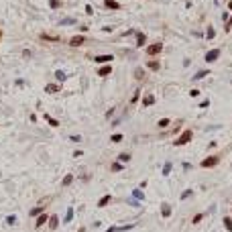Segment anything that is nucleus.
Wrapping results in <instances>:
<instances>
[{"label":"nucleus","instance_id":"14","mask_svg":"<svg viewBox=\"0 0 232 232\" xmlns=\"http://www.w3.org/2000/svg\"><path fill=\"white\" fill-rule=\"evenodd\" d=\"M145 43H147V37H145L143 33H138L137 35V47H143Z\"/></svg>","mask_w":232,"mask_h":232},{"label":"nucleus","instance_id":"38","mask_svg":"<svg viewBox=\"0 0 232 232\" xmlns=\"http://www.w3.org/2000/svg\"><path fill=\"white\" fill-rule=\"evenodd\" d=\"M138 94H141V92H138V90H137V92H135V96H132V104H135V102H137V100H138Z\"/></svg>","mask_w":232,"mask_h":232},{"label":"nucleus","instance_id":"6","mask_svg":"<svg viewBox=\"0 0 232 232\" xmlns=\"http://www.w3.org/2000/svg\"><path fill=\"white\" fill-rule=\"evenodd\" d=\"M218 161H220L218 157H208L202 161V167H214V165H218Z\"/></svg>","mask_w":232,"mask_h":232},{"label":"nucleus","instance_id":"41","mask_svg":"<svg viewBox=\"0 0 232 232\" xmlns=\"http://www.w3.org/2000/svg\"><path fill=\"white\" fill-rule=\"evenodd\" d=\"M0 39H2V29H0Z\"/></svg>","mask_w":232,"mask_h":232},{"label":"nucleus","instance_id":"23","mask_svg":"<svg viewBox=\"0 0 232 232\" xmlns=\"http://www.w3.org/2000/svg\"><path fill=\"white\" fill-rule=\"evenodd\" d=\"M147 67L153 69V71H157V69H159V61H149V63H147Z\"/></svg>","mask_w":232,"mask_h":232},{"label":"nucleus","instance_id":"3","mask_svg":"<svg viewBox=\"0 0 232 232\" xmlns=\"http://www.w3.org/2000/svg\"><path fill=\"white\" fill-rule=\"evenodd\" d=\"M84 43H86V37H84V35H75L73 39L69 41V45H71V47H80V45H84Z\"/></svg>","mask_w":232,"mask_h":232},{"label":"nucleus","instance_id":"28","mask_svg":"<svg viewBox=\"0 0 232 232\" xmlns=\"http://www.w3.org/2000/svg\"><path fill=\"white\" fill-rule=\"evenodd\" d=\"M167 124H169V118H161V120H159V128H165Z\"/></svg>","mask_w":232,"mask_h":232},{"label":"nucleus","instance_id":"1","mask_svg":"<svg viewBox=\"0 0 232 232\" xmlns=\"http://www.w3.org/2000/svg\"><path fill=\"white\" fill-rule=\"evenodd\" d=\"M191 137H193V132H191V130H183V135H181V137H179L177 141H175V145H177V147H181V145L189 143V141H191Z\"/></svg>","mask_w":232,"mask_h":232},{"label":"nucleus","instance_id":"36","mask_svg":"<svg viewBox=\"0 0 232 232\" xmlns=\"http://www.w3.org/2000/svg\"><path fill=\"white\" fill-rule=\"evenodd\" d=\"M57 80L63 82V80H65V73H63V71H57Z\"/></svg>","mask_w":232,"mask_h":232},{"label":"nucleus","instance_id":"39","mask_svg":"<svg viewBox=\"0 0 232 232\" xmlns=\"http://www.w3.org/2000/svg\"><path fill=\"white\" fill-rule=\"evenodd\" d=\"M106 232H118V228H116V226H110V228H108Z\"/></svg>","mask_w":232,"mask_h":232},{"label":"nucleus","instance_id":"40","mask_svg":"<svg viewBox=\"0 0 232 232\" xmlns=\"http://www.w3.org/2000/svg\"><path fill=\"white\" fill-rule=\"evenodd\" d=\"M228 8H230V10H232V0H230V2H228Z\"/></svg>","mask_w":232,"mask_h":232},{"label":"nucleus","instance_id":"2","mask_svg":"<svg viewBox=\"0 0 232 232\" xmlns=\"http://www.w3.org/2000/svg\"><path fill=\"white\" fill-rule=\"evenodd\" d=\"M218 57H220V49H212V51H208V53H206V61L212 63V61H216Z\"/></svg>","mask_w":232,"mask_h":232},{"label":"nucleus","instance_id":"29","mask_svg":"<svg viewBox=\"0 0 232 232\" xmlns=\"http://www.w3.org/2000/svg\"><path fill=\"white\" fill-rule=\"evenodd\" d=\"M49 6L51 8H59L61 4H59V0H49Z\"/></svg>","mask_w":232,"mask_h":232},{"label":"nucleus","instance_id":"27","mask_svg":"<svg viewBox=\"0 0 232 232\" xmlns=\"http://www.w3.org/2000/svg\"><path fill=\"white\" fill-rule=\"evenodd\" d=\"M171 167H173L171 163H165V167H163V175H169V173H171Z\"/></svg>","mask_w":232,"mask_h":232},{"label":"nucleus","instance_id":"13","mask_svg":"<svg viewBox=\"0 0 232 232\" xmlns=\"http://www.w3.org/2000/svg\"><path fill=\"white\" fill-rule=\"evenodd\" d=\"M49 226L55 230V228L59 226V218H57V216H49Z\"/></svg>","mask_w":232,"mask_h":232},{"label":"nucleus","instance_id":"24","mask_svg":"<svg viewBox=\"0 0 232 232\" xmlns=\"http://www.w3.org/2000/svg\"><path fill=\"white\" fill-rule=\"evenodd\" d=\"M110 141H112V143H120V141H122V135H118V132H116V135H112V137H110Z\"/></svg>","mask_w":232,"mask_h":232},{"label":"nucleus","instance_id":"9","mask_svg":"<svg viewBox=\"0 0 232 232\" xmlns=\"http://www.w3.org/2000/svg\"><path fill=\"white\" fill-rule=\"evenodd\" d=\"M153 104H155V96H153V94H147L143 98V106H153Z\"/></svg>","mask_w":232,"mask_h":232},{"label":"nucleus","instance_id":"35","mask_svg":"<svg viewBox=\"0 0 232 232\" xmlns=\"http://www.w3.org/2000/svg\"><path fill=\"white\" fill-rule=\"evenodd\" d=\"M202 218H204V214H198V216L193 218V224H198V222H202Z\"/></svg>","mask_w":232,"mask_h":232},{"label":"nucleus","instance_id":"20","mask_svg":"<svg viewBox=\"0 0 232 232\" xmlns=\"http://www.w3.org/2000/svg\"><path fill=\"white\" fill-rule=\"evenodd\" d=\"M214 35H216L214 27H208V31H206V37H208V41H210V39H214Z\"/></svg>","mask_w":232,"mask_h":232},{"label":"nucleus","instance_id":"32","mask_svg":"<svg viewBox=\"0 0 232 232\" xmlns=\"http://www.w3.org/2000/svg\"><path fill=\"white\" fill-rule=\"evenodd\" d=\"M143 75H145V71H143V69H137V71H135V77H137V80H141Z\"/></svg>","mask_w":232,"mask_h":232},{"label":"nucleus","instance_id":"8","mask_svg":"<svg viewBox=\"0 0 232 232\" xmlns=\"http://www.w3.org/2000/svg\"><path fill=\"white\" fill-rule=\"evenodd\" d=\"M59 84H47V86H45V92H47V94H57V92H59Z\"/></svg>","mask_w":232,"mask_h":232},{"label":"nucleus","instance_id":"5","mask_svg":"<svg viewBox=\"0 0 232 232\" xmlns=\"http://www.w3.org/2000/svg\"><path fill=\"white\" fill-rule=\"evenodd\" d=\"M112 59H114V55H96L94 57L96 63H110Z\"/></svg>","mask_w":232,"mask_h":232},{"label":"nucleus","instance_id":"10","mask_svg":"<svg viewBox=\"0 0 232 232\" xmlns=\"http://www.w3.org/2000/svg\"><path fill=\"white\" fill-rule=\"evenodd\" d=\"M110 71H112V67H110V65H102V67L98 69V75H100V77H104V75H110Z\"/></svg>","mask_w":232,"mask_h":232},{"label":"nucleus","instance_id":"16","mask_svg":"<svg viewBox=\"0 0 232 232\" xmlns=\"http://www.w3.org/2000/svg\"><path fill=\"white\" fill-rule=\"evenodd\" d=\"M45 120H47L51 126H59V120H55L53 116H49V114H45Z\"/></svg>","mask_w":232,"mask_h":232},{"label":"nucleus","instance_id":"15","mask_svg":"<svg viewBox=\"0 0 232 232\" xmlns=\"http://www.w3.org/2000/svg\"><path fill=\"white\" fill-rule=\"evenodd\" d=\"M39 39H43V41H59V37H51V35H47V33H41Z\"/></svg>","mask_w":232,"mask_h":232},{"label":"nucleus","instance_id":"42","mask_svg":"<svg viewBox=\"0 0 232 232\" xmlns=\"http://www.w3.org/2000/svg\"><path fill=\"white\" fill-rule=\"evenodd\" d=\"M216 2H218V4H220V0H216Z\"/></svg>","mask_w":232,"mask_h":232},{"label":"nucleus","instance_id":"26","mask_svg":"<svg viewBox=\"0 0 232 232\" xmlns=\"http://www.w3.org/2000/svg\"><path fill=\"white\" fill-rule=\"evenodd\" d=\"M41 212H43V206H37V208L31 210V216H37V214H41Z\"/></svg>","mask_w":232,"mask_h":232},{"label":"nucleus","instance_id":"31","mask_svg":"<svg viewBox=\"0 0 232 232\" xmlns=\"http://www.w3.org/2000/svg\"><path fill=\"white\" fill-rule=\"evenodd\" d=\"M110 169H112V171H120V169H122V163H112Z\"/></svg>","mask_w":232,"mask_h":232},{"label":"nucleus","instance_id":"7","mask_svg":"<svg viewBox=\"0 0 232 232\" xmlns=\"http://www.w3.org/2000/svg\"><path fill=\"white\" fill-rule=\"evenodd\" d=\"M104 6L110 8V10H118V8H122V6H120V2H116V0H104Z\"/></svg>","mask_w":232,"mask_h":232},{"label":"nucleus","instance_id":"30","mask_svg":"<svg viewBox=\"0 0 232 232\" xmlns=\"http://www.w3.org/2000/svg\"><path fill=\"white\" fill-rule=\"evenodd\" d=\"M224 224H226V228H228V230L232 232V220L228 218V216H226V218H224Z\"/></svg>","mask_w":232,"mask_h":232},{"label":"nucleus","instance_id":"12","mask_svg":"<svg viewBox=\"0 0 232 232\" xmlns=\"http://www.w3.org/2000/svg\"><path fill=\"white\" fill-rule=\"evenodd\" d=\"M47 220H49V216H47V214H41V216L37 218V222H35V226L39 228V226H43V224H45V222H47Z\"/></svg>","mask_w":232,"mask_h":232},{"label":"nucleus","instance_id":"18","mask_svg":"<svg viewBox=\"0 0 232 232\" xmlns=\"http://www.w3.org/2000/svg\"><path fill=\"white\" fill-rule=\"evenodd\" d=\"M71 218H73V208H67V214H65V220H63V222L67 224V222H71Z\"/></svg>","mask_w":232,"mask_h":232},{"label":"nucleus","instance_id":"34","mask_svg":"<svg viewBox=\"0 0 232 232\" xmlns=\"http://www.w3.org/2000/svg\"><path fill=\"white\" fill-rule=\"evenodd\" d=\"M16 222V216H8L6 218V224H14Z\"/></svg>","mask_w":232,"mask_h":232},{"label":"nucleus","instance_id":"11","mask_svg":"<svg viewBox=\"0 0 232 232\" xmlns=\"http://www.w3.org/2000/svg\"><path fill=\"white\" fill-rule=\"evenodd\" d=\"M161 214H163L165 218H169L171 216V206L169 204H161Z\"/></svg>","mask_w":232,"mask_h":232},{"label":"nucleus","instance_id":"33","mask_svg":"<svg viewBox=\"0 0 232 232\" xmlns=\"http://www.w3.org/2000/svg\"><path fill=\"white\" fill-rule=\"evenodd\" d=\"M189 196H191V189H185L183 193H181V200H187Z\"/></svg>","mask_w":232,"mask_h":232},{"label":"nucleus","instance_id":"37","mask_svg":"<svg viewBox=\"0 0 232 232\" xmlns=\"http://www.w3.org/2000/svg\"><path fill=\"white\" fill-rule=\"evenodd\" d=\"M73 19H65V21H61V25H73Z\"/></svg>","mask_w":232,"mask_h":232},{"label":"nucleus","instance_id":"25","mask_svg":"<svg viewBox=\"0 0 232 232\" xmlns=\"http://www.w3.org/2000/svg\"><path fill=\"white\" fill-rule=\"evenodd\" d=\"M132 196H135L137 200H143V198H145V193H143L141 189H135V191H132Z\"/></svg>","mask_w":232,"mask_h":232},{"label":"nucleus","instance_id":"4","mask_svg":"<svg viewBox=\"0 0 232 232\" xmlns=\"http://www.w3.org/2000/svg\"><path fill=\"white\" fill-rule=\"evenodd\" d=\"M161 49H163V43H155V45L147 47V53L149 55H157V53H161Z\"/></svg>","mask_w":232,"mask_h":232},{"label":"nucleus","instance_id":"21","mask_svg":"<svg viewBox=\"0 0 232 232\" xmlns=\"http://www.w3.org/2000/svg\"><path fill=\"white\" fill-rule=\"evenodd\" d=\"M208 75V69H202V71H198V73L193 75V80H202V77H206Z\"/></svg>","mask_w":232,"mask_h":232},{"label":"nucleus","instance_id":"22","mask_svg":"<svg viewBox=\"0 0 232 232\" xmlns=\"http://www.w3.org/2000/svg\"><path fill=\"white\" fill-rule=\"evenodd\" d=\"M118 161H120V163H126V161H130V155L128 153H122V155H118Z\"/></svg>","mask_w":232,"mask_h":232},{"label":"nucleus","instance_id":"19","mask_svg":"<svg viewBox=\"0 0 232 232\" xmlns=\"http://www.w3.org/2000/svg\"><path fill=\"white\" fill-rule=\"evenodd\" d=\"M71 181H73V175H65V177H63V181H61V185H63V187H67Z\"/></svg>","mask_w":232,"mask_h":232},{"label":"nucleus","instance_id":"17","mask_svg":"<svg viewBox=\"0 0 232 232\" xmlns=\"http://www.w3.org/2000/svg\"><path fill=\"white\" fill-rule=\"evenodd\" d=\"M110 204V196H104L100 202H98V208H104V206H108Z\"/></svg>","mask_w":232,"mask_h":232}]
</instances>
